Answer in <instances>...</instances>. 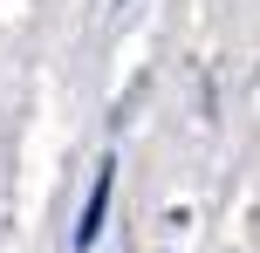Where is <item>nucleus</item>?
<instances>
[{"label":"nucleus","instance_id":"f257e3e1","mask_svg":"<svg viewBox=\"0 0 260 253\" xmlns=\"http://www.w3.org/2000/svg\"><path fill=\"white\" fill-rule=\"evenodd\" d=\"M110 185H117V158L96 164V185L89 199H82V219H76V253H89L96 240H103V219H110Z\"/></svg>","mask_w":260,"mask_h":253}]
</instances>
